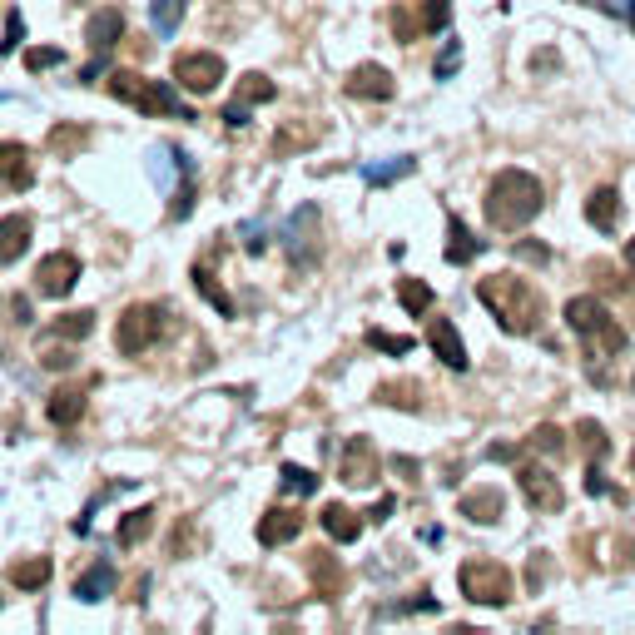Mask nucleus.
I'll use <instances>...</instances> for the list:
<instances>
[{
    "label": "nucleus",
    "mask_w": 635,
    "mask_h": 635,
    "mask_svg": "<svg viewBox=\"0 0 635 635\" xmlns=\"http://www.w3.org/2000/svg\"><path fill=\"white\" fill-rule=\"evenodd\" d=\"M75 278H80V258L75 254H50L40 258V268H35V288L45 298H65L75 288Z\"/></svg>",
    "instance_id": "9d476101"
},
{
    "label": "nucleus",
    "mask_w": 635,
    "mask_h": 635,
    "mask_svg": "<svg viewBox=\"0 0 635 635\" xmlns=\"http://www.w3.org/2000/svg\"><path fill=\"white\" fill-rule=\"evenodd\" d=\"M397 303H402L412 318H422V313L437 303V293H432L427 283H417V278H397Z\"/></svg>",
    "instance_id": "c85d7f7f"
},
{
    "label": "nucleus",
    "mask_w": 635,
    "mask_h": 635,
    "mask_svg": "<svg viewBox=\"0 0 635 635\" xmlns=\"http://www.w3.org/2000/svg\"><path fill=\"white\" fill-rule=\"evenodd\" d=\"M278 487H283L288 497H313V492H318V477H313L308 467H298V462H288V467L278 472Z\"/></svg>",
    "instance_id": "473e14b6"
},
{
    "label": "nucleus",
    "mask_w": 635,
    "mask_h": 635,
    "mask_svg": "<svg viewBox=\"0 0 635 635\" xmlns=\"http://www.w3.org/2000/svg\"><path fill=\"white\" fill-rule=\"evenodd\" d=\"M412 611H437V601H432V596H417V601H402V606H387L382 616H412Z\"/></svg>",
    "instance_id": "c03bdc74"
},
{
    "label": "nucleus",
    "mask_w": 635,
    "mask_h": 635,
    "mask_svg": "<svg viewBox=\"0 0 635 635\" xmlns=\"http://www.w3.org/2000/svg\"><path fill=\"white\" fill-rule=\"evenodd\" d=\"M373 397L387 402V407H407V412H417V407H422V382H382Z\"/></svg>",
    "instance_id": "c756f323"
},
{
    "label": "nucleus",
    "mask_w": 635,
    "mask_h": 635,
    "mask_svg": "<svg viewBox=\"0 0 635 635\" xmlns=\"http://www.w3.org/2000/svg\"><path fill=\"white\" fill-rule=\"evenodd\" d=\"M368 348H378V353H412V338H397V333H382V328H373L368 333Z\"/></svg>",
    "instance_id": "e433bc0d"
},
{
    "label": "nucleus",
    "mask_w": 635,
    "mask_h": 635,
    "mask_svg": "<svg viewBox=\"0 0 635 635\" xmlns=\"http://www.w3.org/2000/svg\"><path fill=\"white\" fill-rule=\"evenodd\" d=\"M30 234H35V219L30 214H5L0 219V263H15V258L30 249Z\"/></svg>",
    "instance_id": "6ab92c4d"
},
{
    "label": "nucleus",
    "mask_w": 635,
    "mask_h": 635,
    "mask_svg": "<svg viewBox=\"0 0 635 635\" xmlns=\"http://www.w3.org/2000/svg\"><path fill=\"white\" fill-rule=\"evenodd\" d=\"M308 576H313V591H318V601H338V596H343V586H348L343 566H338L328 551H308Z\"/></svg>",
    "instance_id": "2eb2a0df"
},
{
    "label": "nucleus",
    "mask_w": 635,
    "mask_h": 635,
    "mask_svg": "<svg viewBox=\"0 0 635 635\" xmlns=\"http://www.w3.org/2000/svg\"><path fill=\"white\" fill-rule=\"evenodd\" d=\"M85 144H90V129H80V125H60V129H50V149H55L60 159L80 154Z\"/></svg>",
    "instance_id": "72a5a7b5"
},
{
    "label": "nucleus",
    "mask_w": 635,
    "mask_h": 635,
    "mask_svg": "<svg viewBox=\"0 0 635 635\" xmlns=\"http://www.w3.org/2000/svg\"><path fill=\"white\" fill-rule=\"evenodd\" d=\"M194 288L204 293V303H209V308H219V318H234V298L224 293V283H219L204 263H194Z\"/></svg>",
    "instance_id": "a878e982"
},
{
    "label": "nucleus",
    "mask_w": 635,
    "mask_h": 635,
    "mask_svg": "<svg viewBox=\"0 0 635 635\" xmlns=\"http://www.w3.org/2000/svg\"><path fill=\"white\" fill-rule=\"evenodd\" d=\"M427 348L447 363V368H467V348H462V338H457V328L447 323V318H432V328H427Z\"/></svg>",
    "instance_id": "f3484780"
},
{
    "label": "nucleus",
    "mask_w": 635,
    "mask_h": 635,
    "mask_svg": "<svg viewBox=\"0 0 635 635\" xmlns=\"http://www.w3.org/2000/svg\"><path fill=\"white\" fill-rule=\"evenodd\" d=\"M224 75H229L224 55H214V50H184V55H174V80L189 95H214Z\"/></svg>",
    "instance_id": "0eeeda50"
},
{
    "label": "nucleus",
    "mask_w": 635,
    "mask_h": 635,
    "mask_svg": "<svg viewBox=\"0 0 635 635\" xmlns=\"http://www.w3.org/2000/svg\"><path fill=\"white\" fill-rule=\"evenodd\" d=\"M477 298L497 313V323H502L507 333H536L541 318H546V298H541L526 278H516V273H492V278H482V283H477Z\"/></svg>",
    "instance_id": "f03ea898"
},
{
    "label": "nucleus",
    "mask_w": 635,
    "mask_h": 635,
    "mask_svg": "<svg viewBox=\"0 0 635 635\" xmlns=\"http://www.w3.org/2000/svg\"><path fill=\"white\" fill-rule=\"evenodd\" d=\"M626 268H635V239L626 244Z\"/></svg>",
    "instance_id": "09e8293b"
},
{
    "label": "nucleus",
    "mask_w": 635,
    "mask_h": 635,
    "mask_svg": "<svg viewBox=\"0 0 635 635\" xmlns=\"http://www.w3.org/2000/svg\"><path fill=\"white\" fill-rule=\"evenodd\" d=\"M586 224L601 229V234H611V229L621 224V194H616V189H596V194L586 199Z\"/></svg>",
    "instance_id": "aec40b11"
},
{
    "label": "nucleus",
    "mask_w": 635,
    "mask_h": 635,
    "mask_svg": "<svg viewBox=\"0 0 635 635\" xmlns=\"http://www.w3.org/2000/svg\"><path fill=\"white\" fill-rule=\"evenodd\" d=\"M531 447H541V452H551V457H556V452L566 447V437H561V427H551V422H541V427L531 432Z\"/></svg>",
    "instance_id": "58836bf2"
},
{
    "label": "nucleus",
    "mask_w": 635,
    "mask_h": 635,
    "mask_svg": "<svg viewBox=\"0 0 635 635\" xmlns=\"http://www.w3.org/2000/svg\"><path fill=\"white\" fill-rule=\"evenodd\" d=\"M492 462H516V447H507V442H502V447H492Z\"/></svg>",
    "instance_id": "de8ad7c7"
},
{
    "label": "nucleus",
    "mask_w": 635,
    "mask_h": 635,
    "mask_svg": "<svg viewBox=\"0 0 635 635\" xmlns=\"http://www.w3.org/2000/svg\"><path fill=\"white\" fill-rule=\"evenodd\" d=\"M457 586L477 606H507L511 596H516V581H511V571L502 561H467L457 571Z\"/></svg>",
    "instance_id": "39448f33"
},
{
    "label": "nucleus",
    "mask_w": 635,
    "mask_h": 635,
    "mask_svg": "<svg viewBox=\"0 0 635 635\" xmlns=\"http://www.w3.org/2000/svg\"><path fill=\"white\" fill-rule=\"evenodd\" d=\"M516 254L526 258V263H546V258H551V249H546V244H516Z\"/></svg>",
    "instance_id": "a18cd8bd"
},
{
    "label": "nucleus",
    "mask_w": 635,
    "mask_h": 635,
    "mask_svg": "<svg viewBox=\"0 0 635 635\" xmlns=\"http://www.w3.org/2000/svg\"><path fill=\"white\" fill-rule=\"evenodd\" d=\"M392 507H397V497H378V507L368 511V521H387V516H392Z\"/></svg>",
    "instance_id": "49530a36"
},
{
    "label": "nucleus",
    "mask_w": 635,
    "mask_h": 635,
    "mask_svg": "<svg viewBox=\"0 0 635 635\" xmlns=\"http://www.w3.org/2000/svg\"><path fill=\"white\" fill-rule=\"evenodd\" d=\"M323 531H328L333 541H343V546H348V541H358V536H363V516H358L353 507H338V502H333V507H323Z\"/></svg>",
    "instance_id": "b1692460"
},
{
    "label": "nucleus",
    "mask_w": 635,
    "mask_h": 635,
    "mask_svg": "<svg viewBox=\"0 0 635 635\" xmlns=\"http://www.w3.org/2000/svg\"><path fill=\"white\" fill-rule=\"evenodd\" d=\"M298 531H303V511L298 507H268L258 516V541H263V546L298 541Z\"/></svg>",
    "instance_id": "4468645a"
},
{
    "label": "nucleus",
    "mask_w": 635,
    "mask_h": 635,
    "mask_svg": "<svg viewBox=\"0 0 635 635\" xmlns=\"http://www.w3.org/2000/svg\"><path fill=\"white\" fill-rule=\"evenodd\" d=\"M65 55L60 50H50V45H35V50H25V70L30 75H40V70H50V65H60Z\"/></svg>",
    "instance_id": "4c0bfd02"
},
{
    "label": "nucleus",
    "mask_w": 635,
    "mask_h": 635,
    "mask_svg": "<svg viewBox=\"0 0 635 635\" xmlns=\"http://www.w3.org/2000/svg\"><path fill=\"white\" fill-rule=\"evenodd\" d=\"M184 10H189V0H149V20H154L159 35H174L179 20H184Z\"/></svg>",
    "instance_id": "2f4dec72"
},
{
    "label": "nucleus",
    "mask_w": 635,
    "mask_h": 635,
    "mask_svg": "<svg viewBox=\"0 0 635 635\" xmlns=\"http://www.w3.org/2000/svg\"><path fill=\"white\" fill-rule=\"evenodd\" d=\"M25 40V20H20V10H10L5 15V40H0V55H15V45Z\"/></svg>",
    "instance_id": "ea45409f"
},
{
    "label": "nucleus",
    "mask_w": 635,
    "mask_h": 635,
    "mask_svg": "<svg viewBox=\"0 0 635 635\" xmlns=\"http://www.w3.org/2000/svg\"><path fill=\"white\" fill-rule=\"evenodd\" d=\"M35 184V169H30V149L20 139H5L0 144V189L5 194H25Z\"/></svg>",
    "instance_id": "9b49d317"
},
{
    "label": "nucleus",
    "mask_w": 635,
    "mask_h": 635,
    "mask_svg": "<svg viewBox=\"0 0 635 635\" xmlns=\"http://www.w3.org/2000/svg\"><path fill=\"white\" fill-rule=\"evenodd\" d=\"M194 214V184L184 179V189L174 194V204H169V219H189Z\"/></svg>",
    "instance_id": "37998d69"
},
{
    "label": "nucleus",
    "mask_w": 635,
    "mask_h": 635,
    "mask_svg": "<svg viewBox=\"0 0 635 635\" xmlns=\"http://www.w3.org/2000/svg\"><path fill=\"white\" fill-rule=\"evenodd\" d=\"M576 442H581V452H586L591 462H601V457H606V447H611V442H606V427H601V422H591V417H586V422H576Z\"/></svg>",
    "instance_id": "c9c22d12"
},
{
    "label": "nucleus",
    "mask_w": 635,
    "mask_h": 635,
    "mask_svg": "<svg viewBox=\"0 0 635 635\" xmlns=\"http://www.w3.org/2000/svg\"><path fill=\"white\" fill-rule=\"evenodd\" d=\"M442 25H447V0H427V10H422L417 30H442Z\"/></svg>",
    "instance_id": "79ce46f5"
},
{
    "label": "nucleus",
    "mask_w": 635,
    "mask_h": 635,
    "mask_svg": "<svg viewBox=\"0 0 635 635\" xmlns=\"http://www.w3.org/2000/svg\"><path fill=\"white\" fill-rule=\"evenodd\" d=\"M477 254H482V239H477L462 219H452V224H447V263H472Z\"/></svg>",
    "instance_id": "393cba45"
},
{
    "label": "nucleus",
    "mask_w": 635,
    "mask_h": 635,
    "mask_svg": "<svg viewBox=\"0 0 635 635\" xmlns=\"http://www.w3.org/2000/svg\"><path fill=\"white\" fill-rule=\"evenodd\" d=\"M378 447L368 442V437H348L343 442V452H338V477L348 482V487H373L378 482Z\"/></svg>",
    "instance_id": "6e6552de"
},
{
    "label": "nucleus",
    "mask_w": 635,
    "mask_h": 635,
    "mask_svg": "<svg viewBox=\"0 0 635 635\" xmlns=\"http://www.w3.org/2000/svg\"><path fill=\"white\" fill-rule=\"evenodd\" d=\"M35 353H40V363H45L50 373H65V368H75V343H70V338H60V333H45Z\"/></svg>",
    "instance_id": "bb28decb"
},
{
    "label": "nucleus",
    "mask_w": 635,
    "mask_h": 635,
    "mask_svg": "<svg viewBox=\"0 0 635 635\" xmlns=\"http://www.w3.org/2000/svg\"><path fill=\"white\" fill-rule=\"evenodd\" d=\"M273 95H278V85H273L268 75H258V70H254V75H244V80H239V100L224 110V120H229L234 129L249 125V110H254V105H268Z\"/></svg>",
    "instance_id": "f8f14e48"
},
{
    "label": "nucleus",
    "mask_w": 635,
    "mask_h": 635,
    "mask_svg": "<svg viewBox=\"0 0 635 635\" xmlns=\"http://www.w3.org/2000/svg\"><path fill=\"white\" fill-rule=\"evenodd\" d=\"M417 169V159L412 154H397V159H387V164H363V179L368 184H397V179H407Z\"/></svg>",
    "instance_id": "7c9ffc66"
},
{
    "label": "nucleus",
    "mask_w": 635,
    "mask_h": 635,
    "mask_svg": "<svg viewBox=\"0 0 635 635\" xmlns=\"http://www.w3.org/2000/svg\"><path fill=\"white\" fill-rule=\"evenodd\" d=\"M631 387H635V378H631Z\"/></svg>",
    "instance_id": "3c124183"
},
{
    "label": "nucleus",
    "mask_w": 635,
    "mask_h": 635,
    "mask_svg": "<svg viewBox=\"0 0 635 635\" xmlns=\"http://www.w3.org/2000/svg\"><path fill=\"white\" fill-rule=\"evenodd\" d=\"M631 472H635V452H631Z\"/></svg>",
    "instance_id": "8fccbe9b"
},
{
    "label": "nucleus",
    "mask_w": 635,
    "mask_h": 635,
    "mask_svg": "<svg viewBox=\"0 0 635 635\" xmlns=\"http://www.w3.org/2000/svg\"><path fill=\"white\" fill-rule=\"evenodd\" d=\"M159 338H164V308L159 303H129L120 313V323H115V348L129 353V358L149 353Z\"/></svg>",
    "instance_id": "423d86ee"
},
{
    "label": "nucleus",
    "mask_w": 635,
    "mask_h": 635,
    "mask_svg": "<svg viewBox=\"0 0 635 635\" xmlns=\"http://www.w3.org/2000/svg\"><path fill=\"white\" fill-rule=\"evenodd\" d=\"M516 487H521V497H526L536 511H561V502H566L561 482H556L546 467H536V462H521V467H516Z\"/></svg>",
    "instance_id": "1a4fd4ad"
},
{
    "label": "nucleus",
    "mask_w": 635,
    "mask_h": 635,
    "mask_svg": "<svg viewBox=\"0 0 635 635\" xmlns=\"http://www.w3.org/2000/svg\"><path fill=\"white\" fill-rule=\"evenodd\" d=\"M457 65H462V45H457V40H447V50L437 55V65H432V70H437V80H447Z\"/></svg>",
    "instance_id": "a19ab883"
},
{
    "label": "nucleus",
    "mask_w": 635,
    "mask_h": 635,
    "mask_svg": "<svg viewBox=\"0 0 635 635\" xmlns=\"http://www.w3.org/2000/svg\"><path fill=\"white\" fill-rule=\"evenodd\" d=\"M149 531H154V507H134V511H125V516H120L115 541H120V546H139Z\"/></svg>",
    "instance_id": "cd10ccee"
},
{
    "label": "nucleus",
    "mask_w": 635,
    "mask_h": 635,
    "mask_svg": "<svg viewBox=\"0 0 635 635\" xmlns=\"http://www.w3.org/2000/svg\"><path fill=\"white\" fill-rule=\"evenodd\" d=\"M115 586H120V571H115L110 561H95V566H85V571L75 576L70 596H75V601H85V606H95V601L115 596Z\"/></svg>",
    "instance_id": "ddd939ff"
},
{
    "label": "nucleus",
    "mask_w": 635,
    "mask_h": 635,
    "mask_svg": "<svg viewBox=\"0 0 635 635\" xmlns=\"http://www.w3.org/2000/svg\"><path fill=\"white\" fill-rule=\"evenodd\" d=\"M541 204H546V189H541V179L526 174V169H502V174L487 184V224H492L497 234L526 229V224L541 214Z\"/></svg>",
    "instance_id": "f257e3e1"
},
{
    "label": "nucleus",
    "mask_w": 635,
    "mask_h": 635,
    "mask_svg": "<svg viewBox=\"0 0 635 635\" xmlns=\"http://www.w3.org/2000/svg\"><path fill=\"white\" fill-rule=\"evenodd\" d=\"M45 417H50L55 427H75V422L85 417V392H80V387H60V392L45 402Z\"/></svg>",
    "instance_id": "4be33fe9"
},
{
    "label": "nucleus",
    "mask_w": 635,
    "mask_h": 635,
    "mask_svg": "<svg viewBox=\"0 0 635 635\" xmlns=\"http://www.w3.org/2000/svg\"><path fill=\"white\" fill-rule=\"evenodd\" d=\"M90 328H95V313H90V308H75V313L55 318V328H50V333H60V338L80 343V338H90Z\"/></svg>",
    "instance_id": "f704fd0d"
},
{
    "label": "nucleus",
    "mask_w": 635,
    "mask_h": 635,
    "mask_svg": "<svg viewBox=\"0 0 635 635\" xmlns=\"http://www.w3.org/2000/svg\"><path fill=\"white\" fill-rule=\"evenodd\" d=\"M90 50L95 55H105L110 45H120V35H125V15L120 10H100V15H90Z\"/></svg>",
    "instance_id": "412c9836"
},
{
    "label": "nucleus",
    "mask_w": 635,
    "mask_h": 635,
    "mask_svg": "<svg viewBox=\"0 0 635 635\" xmlns=\"http://www.w3.org/2000/svg\"><path fill=\"white\" fill-rule=\"evenodd\" d=\"M457 511L467 516V521H477V526H492V521H502V511H507V497L497 492V487H477V492H467Z\"/></svg>",
    "instance_id": "a211bd4d"
},
{
    "label": "nucleus",
    "mask_w": 635,
    "mask_h": 635,
    "mask_svg": "<svg viewBox=\"0 0 635 635\" xmlns=\"http://www.w3.org/2000/svg\"><path fill=\"white\" fill-rule=\"evenodd\" d=\"M348 95H353V100H392L397 85H392V75H387L382 65H358V70L348 75Z\"/></svg>",
    "instance_id": "dca6fc26"
},
{
    "label": "nucleus",
    "mask_w": 635,
    "mask_h": 635,
    "mask_svg": "<svg viewBox=\"0 0 635 635\" xmlns=\"http://www.w3.org/2000/svg\"><path fill=\"white\" fill-rule=\"evenodd\" d=\"M110 95L125 100L129 110H139V115H159V120H164V115H179V120H194L164 80H149V75H139V70H115V75H110Z\"/></svg>",
    "instance_id": "7ed1b4c3"
},
{
    "label": "nucleus",
    "mask_w": 635,
    "mask_h": 635,
    "mask_svg": "<svg viewBox=\"0 0 635 635\" xmlns=\"http://www.w3.org/2000/svg\"><path fill=\"white\" fill-rule=\"evenodd\" d=\"M566 328H571L576 338H586V343H601L611 358L626 348V333L616 328V318L606 313L601 298H571V303H566Z\"/></svg>",
    "instance_id": "20e7f679"
},
{
    "label": "nucleus",
    "mask_w": 635,
    "mask_h": 635,
    "mask_svg": "<svg viewBox=\"0 0 635 635\" xmlns=\"http://www.w3.org/2000/svg\"><path fill=\"white\" fill-rule=\"evenodd\" d=\"M50 576H55L50 556H30V561H15L10 566V586H20V591H45Z\"/></svg>",
    "instance_id": "5701e85b"
}]
</instances>
